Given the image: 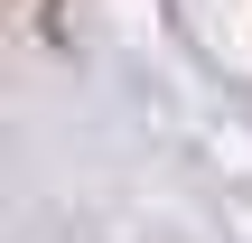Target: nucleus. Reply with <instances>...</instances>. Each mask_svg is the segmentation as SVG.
I'll return each mask as SVG.
<instances>
[]
</instances>
